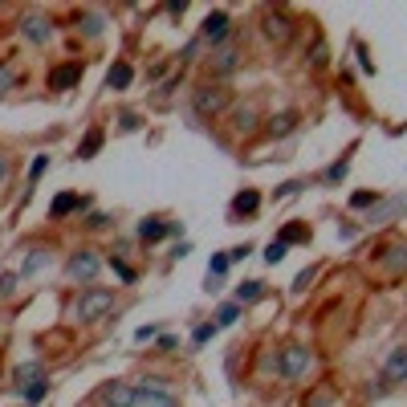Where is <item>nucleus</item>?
<instances>
[{
  "mask_svg": "<svg viewBox=\"0 0 407 407\" xmlns=\"http://www.w3.org/2000/svg\"><path fill=\"white\" fill-rule=\"evenodd\" d=\"M110 309H114V290L90 285V290H81V297L74 302V318H78V322H98V318H106Z\"/></svg>",
  "mask_w": 407,
  "mask_h": 407,
  "instance_id": "nucleus-1",
  "label": "nucleus"
},
{
  "mask_svg": "<svg viewBox=\"0 0 407 407\" xmlns=\"http://www.w3.org/2000/svg\"><path fill=\"white\" fill-rule=\"evenodd\" d=\"M309 362H314V358H309L306 346H285V350L277 355L273 367H277V374H281L285 383H302V379L309 374Z\"/></svg>",
  "mask_w": 407,
  "mask_h": 407,
  "instance_id": "nucleus-2",
  "label": "nucleus"
},
{
  "mask_svg": "<svg viewBox=\"0 0 407 407\" xmlns=\"http://www.w3.org/2000/svg\"><path fill=\"white\" fill-rule=\"evenodd\" d=\"M134 407H179V399L167 391L163 379H143L134 387Z\"/></svg>",
  "mask_w": 407,
  "mask_h": 407,
  "instance_id": "nucleus-3",
  "label": "nucleus"
},
{
  "mask_svg": "<svg viewBox=\"0 0 407 407\" xmlns=\"http://www.w3.org/2000/svg\"><path fill=\"white\" fill-rule=\"evenodd\" d=\"M98 269H102V260H98L94 248H78V253L69 257V265H65V277H69V281H86V285H90Z\"/></svg>",
  "mask_w": 407,
  "mask_h": 407,
  "instance_id": "nucleus-4",
  "label": "nucleus"
},
{
  "mask_svg": "<svg viewBox=\"0 0 407 407\" xmlns=\"http://www.w3.org/2000/svg\"><path fill=\"white\" fill-rule=\"evenodd\" d=\"M224 102H228V94L220 90V86H200V90L192 94V106H195V114H200V118L220 114V110H224Z\"/></svg>",
  "mask_w": 407,
  "mask_h": 407,
  "instance_id": "nucleus-5",
  "label": "nucleus"
},
{
  "mask_svg": "<svg viewBox=\"0 0 407 407\" xmlns=\"http://www.w3.org/2000/svg\"><path fill=\"white\" fill-rule=\"evenodd\" d=\"M98 399H102V407H134V387L114 379V383H102Z\"/></svg>",
  "mask_w": 407,
  "mask_h": 407,
  "instance_id": "nucleus-6",
  "label": "nucleus"
},
{
  "mask_svg": "<svg viewBox=\"0 0 407 407\" xmlns=\"http://www.w3.org/2000/svg\"><path fill=\"white\" fill-rule=\"evenodd\" d=\"M257 208H260V192L257 188H244V192L232 195L228 216H232V220H248V216H257Z\"/></svg>",
  "mask_w": 407,
  "mask_h": 407,
  "instance_id": "nucleus-7",
  "label": "nucleus"
},
{
  "mask_svg": "<svg viewBox=\"0 0 407 407\" xmlns=\"http://www.w3.org/2000/svg\"><path fill=\"white\" fill-rule=\"evenodd\" d=\"M228 37V13L224 8H216V13L204 16V25H200V41H212V45H220Z\"/></svg>",
  "mask_w": 407,
  "mask_h": 407,
  "instance_id": "nucleus-8",
  "label": "nucleus"
},
{
  "mask_svg": "<svg viewBox=\"0 0 407 407\" xmlns=\"http://www.w3.org/2000/svg\"><path fill=\"white\" fill-rule=\"evenodd\" d=\"M81 81V62H65L57 69H49V90H74Z\"/></svg>",
  "mask_w": 407,
  "mask_h": 407,
  "instance_id": "nucleus-9",
  "label": "nucleus"
},
{
  "mask_svg": "<svg viewBox=\"0 0 407 407\" xmlns=\"http://www.w3.org/2000/svg\"><path fill=\"white\" fill-rule=\"evenodd\" d=\"M86 208H90V200H86V195H78V192H62L57 200H53V204H49V216H53V220H65L69 212H86Z\"/></svg>",
  "mask_w": 407,
  "mask_h": 407,
  "instance_id": "nucleus-10",
  "label": "nucleus"
},
{
  "mask_svg": "<svg viewBox=\"0 0 407 407\" xmlns=\"http://www.w3.org/2000/svg\"><path fill=\"white\" fill-rule=\"evenodd\" d=\"M265 33L273 37L277 45H285V41L293 37V21H290L285 13H277V8H269V13H265Z\"/></svg>",
  "mask_w": 407,
  "mask_h": 407,
  "instance_id": "nucleus-11",
  "label": "nucleus"
},
{
  "mask_svg": "<svg viewBox=\"0 0 407 407\" xmlns=\"http://www.w3.org/2000/svg\"><path fill=\"white\" fill-rule=\"evenodd\" d=\"M21 33L29 37L33 45H49V37H53V25H49L45 16H21Z\"/></svg>",
  "mask_w": 407,
  "mask_h": 407,
  "instance_id": "nucleus-12",
  "label": "nucleus"
},
{
  "mask_svg": "<svg viewBox=\"0 0 407 407\" xmlns=\"http://www.w3.org/2000/svg\"><path fill=\"white\" fill-rule=\"evenodd\" d=\"M383 374H387V383H403L407 379V346H395V350H391Z\"/></svg>",
  "mask_w": 407,
  "mask_h": 407,
  "instance_id": "nucleus-13",
  "label": "nucleus"
},
{
  "mask_svg": "<svg viewBox=\"0 0 407 407\" xmlns=\"http://www.w3.org/2000/svg\"><path fill=\"white\" fill-rule=\"evenodd\" d=\"M163 236H167V220H163V216H147V220H139V241L155 244V241H163Z\"/></svg>",
  "mask_w": 407,
  "mask_h": 407,
  "instance_id": "nucleus-14",
  "label": "nucleus"
},
{
  "mask_svg": "<svg viewBox=\"0 0 407 407\" xmlns=\"http://www.w3.org/2000/svg\"><path fill=\"white\" fill-rule=\"evenodd\" d=\"M269 134H273V139H285V134H293V130H297V114L293 110H281V114H273V118H269Z\"/></svg>",
  "mask_w": 407,
  "mask_h": 407,
  "instance_id": "nucleus-15",
  "label": "nucleus"
},
{
  "mask_svg": "<svg viewBox=\"0 0 407 407\" xmlns=\"http://www.w3.org/2000/svg\"><path fill=\"white\" fill-rule=\"evenodd\" d=\"M37 379H45V367H41V362H16L13 367L16 387H29V383H37Z\"/></svg>",
  "mask_w": 407,
  "mask_h": 407,
  "instance_id": "nucleus-16",
  "label": "nucleus"
},
{
  "mask_svg": "<svg viewBox=\"0 0 407 407\" xmlns=\"http://www.w3.org/2000/svg\"><path fill=\"white\" fill-rule=\"evenodd\" d=\"M130 81H134V69L127 62H114L110 74H106V90H127Z\"/></svg>",
  "mask_w": 407,
  "mask_h": 407,
  "instance_id": "nucleus-17",
  "label": "nucleus"
},
{
  "mask_svg": "<svg viewBox=\"0 0 407 407\" xmlns=\"http://www.w3.org/2000/svg\"><path fill=\"white\" fill-rule=\"evenodd\" d=\"M102 143H106L102 127H90V130H86V139L78 143V155H81V159H94L98 151H102Z\"/></svg>",
  "mask_w": 407,
  "mask_h": 407,
  "instance_id": "nucleus-18",
  "label": "nucleus"
},
{
  "mask_svg": "<svg viewBox=\"0 0 407 407\" xmlns=\"http://www.w3.org/2000/svg\"><path fill=\"white\" fill-rule=\"evenodd\" d=\"M273 241H281V244H302V241H309V228H306V224H297V220H290V224L281 228Z\"/></svg>",
  "mask_w": 407,
  "mask_h": 407,
  "instance_id": "nucleus-19",
  "label": "nucleus"
},
{
  "mask_svg": "<svg viewBox=\"0 0 407 407\" xmlns=\"http://www.w3.org/2000/svg\"><path fill=\"white\" fill-rule=\"evenodd\" d=\"M45 260H49V248H41V244L29 248V260H25V269H21V281L33 277V273H41V269H45Z\"/></svg>",
  "mask_w": 407,
  "mask_h": 407,
  "instance_id": "nucleus-20",
  "label": "nucleus"
},
{
  "mask_svg": "<svg viewBox=\"0 0 407 407\" xmlns=\"http://www.w3.org/2000/svg\"><path fill=\"white\" fill-rule=\"evenodd\" d=\"M260 293H265V281H241V285H236V306H248V302H257Z\"/></svg>",
  "mask_w": 407,
  "mask_h": 407,
  "instance_id": "nucleus-21",
  "label": "nucleus"
},
{
  "mask_svg": "<svg viewBox=\"0 0 407 407\" xmlns=\"http://www.w3.org/2000/svg\"><path fill=\"white\" fill-rule=\"evenodd\" d=\"M224 273H228V257H224V253H212V260H208V290H216Z\"/></svg>",
  "mask_w": 407,
  "mask_h": 407,
  "instance_id": "nucleus-22",
  "label": "nucleus"
},
{
  "mask_svg": "<svg viewBox=\"0 0 407 407\" xmlns=\"http://www.w3.org/2000/svg\"><path fill=\"white\" fill-rule=\"evenodd\" d=\"M346 171H350V155H342V159L330 163V167L322 171V179H326V183H342V179H346Z\"/></svg>",
  "mask_w": 407,
  "mask_h": 407,
  "instance_id": "nucleus-23",
  "label": "nucleus"
},
{
  "mask_svg": "<svg viewBox=\"0 0 407 407\" xmlns=\"http://www.w3.org/2000/svg\"><path fill=\"white\" fill-rule=\"evenodd\" d=\"M253 130H257V106H244L236 114V134H253Z\"/></svg>",
  "mask_w": 407,
  "mask_h": 407,
  "instance_id": "nucleus-24",
  "label": "nucleus"
},
{
  "mask_svg": "<svg viewBox=\"0 0 407 407\" xmlns=\"http://www.w3.org/2000/svg\"><path fill=\"white\" fill-rule=\"evenodd\" d=\"M236 318H241V306H236V302H224V306L216 309V330H224V326H232Z\"/></svg>",
  "mask_w": 407,
  "mask_h": 407,
  "instance_id": "nucleus-25",
  "label": "nucleus"
},
{
  "mask_svg": "<svg viewBox=\"0 0 407 407\" xmlns=\"http://www.w3.org/2000/svg\"><path fill=\"white\" fill-rule=\"evenodd\" d=\"M21 395H25V403H41L49 395V379H37V383H29V387H21Z\"/></svg>",
  "mask_w": 407,
  "mask_h": 407,
  "instance_id": "nucleus-26",
  "label": "nucleus"
},
{
  "mask_svg": "<svg viewBox=\"0 0 407 407\" xmlns=\"http://www.w3.org/2000/svg\"><path fill=\"white\" fill-rule=\"evenodd\" d=\"M110 269L118 273V281H122V285H134V277H139V273H134V269L127 265V260H122V257H114V253H110Z\"/></svg>",
  "mask_w": 407,
  "mask_h": 407,
  "instance_id": "nucleus-27",
  "label": "nucleus"
},
{
  "mask_svg": "<svg viewBox=\"0 0 407 407\" xmlns=\"http://www.w3.org/2000/svg\"><path fill=\"white\" fill-rule=\"evenodd\" d=\"M16 290H21V273H4V277H0V302H8Z\"/></svg>",
  "mask_w": 407,
  "mask_h": 407,
  "instance_id": "nucleus-28",
  "label": "nucleus"
},
{
  "mask_svg": "<svg viewBox=\"0 0 407 407\" xmlns=\"http://www.w3.org/2000/svg\"><path fill=\"white\" fill-rule=\"evenodd\" d=\"M212 338H216V322H200V326L192 330V342H195V346H204V342H212Z\"/></svg>",
  "mask_w": 407,
  "mask_h": 407,
  "instance_id": "nucleus-29",
  "label": "nucleus"
},
{
  "mask_svg": "<svg viewBox=\"0 0 407 407\" xmlns=\"http://www.w3.org/2000/svg\"><path fill=\"white\" fill-rule=\"evenodd\" d=\"M285 253H290V244H281V241H269V244H265V260H269V265L285 260Z\"/></svg>",
  "mask_w": 407,
  "mask_h": 407,
  "instance_id": "nucleus-30",
  "label": "nucleus"
},
{
  "mask_svg": "<svg viewBox=\"0 0 407 407\" xmlns=\"http://www.w3.org/2000/svg\"><path fill=\"white\" fill-rule=\"evenodd\" d=\"M16 78H21V74H16L13 65H0V94H8L16 86Z\"/></svg>",
  "mask_w": 407,
  "mask_h": 407,
  "instance_id": "nucleus-31",
  "label": "nucleus"
},
{
  "mask_svg": "<svg viewBox=\"0 0 407 407\" xmlns=\"http://www.w3.org/2000/svg\"><path fill=\"white\" fill-rule=\"evenodd\" d=\"M371 204H379V192H355L350 195V208H371Z\"/></svg>",
  "mask_w": 407,
  "mask_h": 407,
  "instance_id": "nucleus-32",
  "label": "nucleus"
},
{
  "mask_svg": "<svg viewBox=\"0 0 407 407\" xmlns=\"http://www.w3.org/2000/svg\"><path fill=\"white\" fill-rule=\"evenodd\" d=\"M232 65H236V53H232V49H224V53H216V74H228Z\"/></svg>",
  "mask_w": 407,
  "mask_h": 407,
  "instance_id": "nucleus-33",
  "label": "nucleus"
},
{
  "mask_svg": "<svg viewBox=\"0 0 407 407\" xmlns=\"http://www.w3.org/2000/svg\"><path fill=\"white\" fill-rule=\"evenodd\" d=\"M45 167H49V155H37V159H33V167H29V183H37V179L45 176Z\"/></svg>",
  "mask_w": 407,
  "mask_h": 407,
  "instance_id": "nucleus-34",
  "label": "nucleus"
},
{
  "mask_svg": "<svg viewBox=\"0 0 407 407\" xmlns=\"http://www.w3.org/2000/svg\"><path fill=\"white\" fill-rule=\"evenodd\" d=\"M106 224H110V216H106V212H90V216H86V228H94V232H98V228H106Z\"/></svg>",
  "mask_w": 407,
  "mask_h": 407,
  "instance_id": "nucleus-35",
  "label": "nucleus"
},
{
  "mask_svg": "<svg viewBox=\"0 0 407 407\" xmlns=\"http://www.w3.org/2000/svg\"><path fill=\"white\" fill-rule=\"evenodd\" d=\"M151 338H159V326H139L134 330V342H151Z\"/></svg>",
  "mask_w": 407,
  "mask_h": 407,
  "instance_id": "nucleus-36",
  "label": "nucleus"
},
{
  "mask_svg": "<svg viewBox=\"0 0 407 407\" xmlns=\"http://www.w3.org/2000/svg\"><path fill=\"white\" fill-rule=\"evenodd\" d=\"M248 253H253V244H236V248H228L224 257H228V265H232V260H244Z\"/></svg>",
  "mask_w": 407,
  "mask_h": 407,
  "instance_id": "nucleus-37",
  "label": "nucleus"
},
{
  "mask_svg": "<svg viewBox=\"0 0 407 407\" xmlns=\"http://www.w3.org/2000/svg\"><path fill=\"white\" fill-rule=\"evenodd\" d=\"M297 188H302V183H297V179H290V183H281V188H273V200H285V195H293Z\"/></svg>",
  "mask_w": 407,
  "mask_h": 407,
  "instance_id": "nucleus-38",
  "label": "nucleus"
},
{
  "mask_svg": "<svg viewBox=\"0 0 407 407\" xmlns=\"http://www.w3.org/2000/svg\"><path fill=\"white\" fill-rule=\"evenodd\" d=\"M155 346H159V355H171V350H176V334H159Z\"/></svg>",
  "mask_w": 407,
  "mask_h": 407,
  "instance_id": "nucleus-39",
  "label": "nucleus"
},
{
  "mask_svg": "<svg viewBox=\"0 0 407 407\" xmlns=\"http://www.w3.org/2000/svg\"><path fill=\"white\" fill-rule=\"evenodd\" d=\"M118 122H122V130H139V118H134L130 110H122V114H118Z\"/></svg>",
  "mask_w": 407,
  "mask_h": 407,
  "instance_id": "nucleus-40",
  "label": "nucleus"
},
{
  "mask_svg": "<svg viewBox=\"0 0 407 407\" xmlns=\"http://www.w3.org/2000/svg\"><path fill=\"white\" fill-rule=\"evenodd\" d=\"M195 53H200V37H195V41H188V45H183V62H195Z\"/></svg>",
  "mask_w": 407,
  "mask_h": 407,
  "instance_id": "nucleus-41",
  "label": "nucleus"
},
{
  "mask_svg": "<svg viewBox=\"0 0 407 407\" xmlns=\"http://www.w3.org/2000/svg\"><path fill=\"white\" fill-rule=\"evenodd\" d=\"M309 281H314V269H306V273H297V285H293V290H309Z\"/></svg>",
  "mask_w": 407,
  "mask_h": 407,
  "instance_id": "nucleus-42",
  "label": "nucleus"
},
{
  "mask_svg": "<svg viewBox=\"0 0 407 407\" xmlns=\"http://www.w3.org/2000/svg\"><path fill=\"white\" fill-rule=\"evenodd\" d=\"M314 65H326V45L322 41H314Z\"/></svg>",
  "mask_w": 407,
  "mask_h": 407,
  "instance_id": "nucleus-43",
  "label": "nucleus"
},
{
  "mask_svg": "<svg viewBox=\"0 0 407 407\" xmlns=\"http://www.w3.org/2000/svg\"><path fill=\"white\" fill-rule=\"evenodd\" d=\"M98 29H102V16L90 13V16H86V33H98Z\"/></svg>",
  "mask_w": 407,
  "mask_h": 407,
  "instance_id": "nucleus-44",
  "label": "nucleus"
},
{
  "mask_svg": "<svg viewBox=\"0 0 407 407\" xmlns=\"http://www.w3.org/2000/svg\"><path fill=\"white\" fill-rule=\"evenodd\" d=\"M8 179V155H0V183Z\"/></svg>",
  "mask_w": 407,
  "mask_h": 407,
  "instance_id": "nucleus-45",
  "label": "nucleus"
}]
</instances>
